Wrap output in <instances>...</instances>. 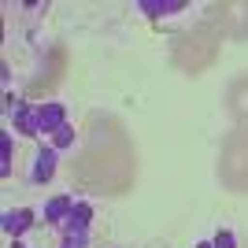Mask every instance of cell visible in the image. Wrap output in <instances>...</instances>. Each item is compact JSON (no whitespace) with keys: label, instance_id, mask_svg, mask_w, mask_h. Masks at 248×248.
I'll list each match as a JSON object with an SVG mask.
<instances>
[{"label":"cell","instance_id":"obj_1","mask_svg":"<svg viewBox=\"0 0 248 248\" xmlns=\"http://www.w3.org/2000/svg\"><path fill=\"white\" fill-rule=\"evenodd\" d=\"M4 115H8V123L15 126V134L22 137H41V130H37V108L26 100H15V96L8 93V100H4Z\"/></svg>","mask_w":248,"mask_h":248},{"label":"cell","instance_id":"obj_2","mask_svg":"<svg viewBox=\"0 0 248 248\" xmlns=\"http://www.w3.org/2000/svg\"><path fill=\"white\" fill-rule=\"evenodd\" d=\"M56 163H60V152H56L52 145H41L37 155H33V167H30V182L33 186L52 182V178H56Z\"/></svg>","mask_w":248,"mask_h":248},{"label":"cell","instance_id":"obj_3","mask_svg":"<svg viewBox=\"0 0 248 248\" xmlns=\"http://www.w3.org/2000/svg\"><path fill=\"white\" fill-rule=\"evenodd\" d=\"M60 126H67V104H60V100L37 104V130L41 134H56Z\"/></svg>","mask_w":248,"mask_h":248},{"label":"cell","instance_id":"obj_4","mask_svg":"<svg viewBox=\"0 0 248 248\" xmlns=\"http://www.w3.org/2000/svg\"><path fill=\"white\" fill-rule=\"evenodd\" d=\"M33 207H15V211H4V215H0V226H4V233H8L11 241H19L22 233H26V230L33 226Z\"/></svg>","mask_w":248,"mask_h":248},{"label":"cell","instance_id":"obj_5","mask_svg":"<svg viewBox=\"0 0 248 248\" xmlns=\"http://www.w3.org/2000/svg\"><path fill=\"white\" fill-rule=\"evenodd\" d=\"M89 222H93V204L89 200H74L71 215L63 222V233H89Z\"/></svg>","mask_w":248,"mask_h":248},{"label":"cell","instance_id":"obj_6","mask_svg":"<svg viewBox=\"0 0 248 248\" xmlns=\"http://www.w3.org/2000/svg\"><path fill=\"white\" fill-rule=\"evenodd\" d=\"M71 207H74V197H67V193L52 197L48 204H45V222H48V226H63L67 215H71Z\"/></svg>","mask_w":248,"mask_h":248},{"label":"cell","instance_id":"obj_7","mask_svg":"<svg viewBox=\"0 0 248 248\" xmlns=\"http://www.w3.org/2000/svg\"><path fill=\"white\" fill-rule=\"evenodd\" d=\"M189 4L186 0H141L137 4V11L141 15H152V19H159V15H178V11H186Z\"/></svg>","mask_w":248,"mask_h":248},{"label":"cell","instance_id":"obj_8","mask_svg":"<svg viewBox=\"0 0 248 248\" xmlns=\"http://www.w3.org/2000/svg\"><path fill=\"white\" fill-rule=\"evenodd\" d=\"M11 159H15V141H11V134L4 130V134H0V178H11Z\"/></svg>","mask_w":248,"mask_h":248},{"label":"cell","instance_id":"obj_9","mask_svg":"<svg viewBox=\"0 0 248 248\" xmlns=\"http://www.w3.org/2000/svg\"><path fill=\"white\" fill-rule=\"evenodd\" d=\"M71 145H74V126L67 123V126H60V130L52 134V148H56V152H63V148H71Z\"/></svg>","mask_w":248,"mask_h":248},{"label":"cell","instance_id":"obj_10","mask_svg":"<svg viewBox=\"0 0 248 248\" xmlns=\"http://www.w3.org/2000/svg\"><path fill=\"white\" fill-rule=\"evenodd\" d=\"M211 248H237V237H233V230H218L215 237H211Z\"/></svg>","mask_w":248,"mask_h":248},{"label":"cell","instance_id":"obj_11","mask_svg":"<svg viewBox=\"0 0 248 248\" xmlns=\"http://www.w3.org/2000/svg\"><path fill=\"white\" fill-rule=\"evenodd\" d=\"M60 248H89V233H67Z\"/></svg>","mask_w":248,"mask_h":248},{"label":"cell","instance_id":"obj_12","mask_svg":"<svg viewBox=\"0 0 248 248\" xmlns=\"http://www.w3.org/2000/svg\"><path fill=\"white\" fill-rule=\"evenodd\" d=\"M8 248H26V245H22V241H11V245Z\"/></svg>","mask_w":248,"mask_h":248},{"label":"cell","instance_id":"obj_13","mask_svg":"<svg viewBox=\"0 0 248 248\" xmlns=\"http://www.w3.org/2000/svg\"><path fill=\"white\" fill-rule=\"evenodd\" d=\"M197 248H211V241H200V245H197Z\"/></svg>","mask_w":248,"mask_h":248}]
</instances>
